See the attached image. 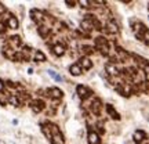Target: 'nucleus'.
<instances>
[{"label":"nucleus","instance_id":"ddd939ff","mask_svg":"<svg viewBox=\"0 0 149 144\" xmlns=\"http://www.w3.org/2000/svg\"><path fill=\"white\" fill-rule=\"evenodd\" d=\"M145 137H146V134H145V132H142V130H135V132H134V140H135L137 143L144 141Z\"/></svg>","mask_w":149,"mask_h":144},{"label":"nucleus","instance_id":"a211bd4d","mask_svg":"<svg viewBox=\"0 0 149 144\" xmlns=\"http://www.w3.org/2000/svg\"><path fill=\"white\" fill-rule=\"evenodd\" d=\"M80 67H83L84 70H90L91 67H93V63L90 61V58H87V57H83V58L80 60Z\"/></svg>","mask_w":149,"mask_h":144},{"label":"nucleus","instance_id":"4468645a","mask_svg":"<svg viewBox=\"0 0 149 144\" xmlns=\"http://www.w3.org/2000/svg\"><path fill=\"white\" fill-rule=\"evenodd\" d=\"M8 43L13 46V48H18L19 46H21V37L19 36H13V37H10Z\"/></svg>","mask_w":149,"mask_h":144},{"label":"nucleus","instance_id":"f03ea898","mask_svg":"<svg viewBox=\"0 0 149 144\" xmlns=\"http://www.w3.org/2000/svg\"><path fill=\"white\" fill-rule=\"evenodd\" d=\"M134 58L137 60V63L139 65V70L142 71L144 74H149V61L148 60L142 58V57H139V55H134Z\"/></svg>","mask_w":149,"mask_h":144},{"label":"nucleus","instance_id":"5701e85b","mask_svg":"<svg viewBox=\"0 0 149 144\" xmlns=\"http://www.w3.org/2000/svg\"><path fill=\"white\" fill-rule=\"evenodd\" d=\"M35 60L43 63V61H46V55H44V53H42V51H36V54H35Z\"/></svg>","mask_w":149,"mask_h":144},{"label":"nucleus","instance_id":"7c9ffc66","mask_svg":"<svg viewBox=\"0 0 149 144\" xmlns=\"http://www.w3.org/2000/svg\"><path fill=\"white\" fill-rule=\"evenodd\" d=\"M4 11H6V7H4L3 4H1V3H0V14H3Z\"/></svg>","mask_w":149,"mask_h":144},{"label":"nucleus","instance_id":"a878e982","mask_svg":"<svg viewBox=\"0 0 149 144\" xmlns=\"http://www.w3.org/2000/svg\"><path fill=\"white\" fill-rule=\"evenodd\" d=\"M8 103H10L11 105H14V107H18V105H19V101H18V98H17L15 96L8 97Z\"/></svg>","mask_w":149,"mask_h":144},{"label":"nucleus","instance_id":"c85d7f7f","mask_svg":"<svg viewBox=\"0 0 149 144\" xmlns=\"http://www.w3.org/2000/svg\"><path fill=\"white\" fill-rule=\"evenodd\" d=\"M65 3L69 6V7H74V4H76V1H70V0H66Z\"/></svg>","mask_w":149,"mask_h":144},{"label":"nucleus","instance_id":"c756f323","mask_svg":"<svg viewBox=\"0 0 149 144\" xmlns=\"http://www.w3.org/2000/svg\"><path fill=\"white\" fill-rule=\"evenodd\" d=\"M6 32V28H4V24L0 22V33H4Z\"/></svg>","mask_w":149,"mask_h":144},{"label":"nucleus","instance_id":"6e6552de","mask_svg":"<svg viewBox=\"0 0 149 144\" xmlns=\"http://www.w3.org/2000/svg\"><path fill=\"white\" fill-rule=\"evenodd\" d=\"M107 112L109 114V117H111L112 119H115V121H119V119H120V115L117 114V111L112 107L111 104H107Z\"/></svg>","mask_w":149,"mask_h":144},{"label":"nucleus","instance_id":"4be33fe9","mask_svg":"<svg viewBox=\"0 0 149 144\" xmlns=\"http://www.w3.org/2000/svg\"><path fill=\"white\" fill-rule=\"evenodd\" d=\"M47 72H48V75H50L51 78H54V79L57 80V82H61V80H62V78H61V76H59V75L57 74V72H55V71H53V70H48Z\"/></svg>","mask_w":149,"mask_h":144},{"label":"nucleus","instance_id":"2eb2a0df","mask_svg":"<svg viewBox=\"0 0 149 144\" xmlns=\"http://www.w3.org/2000/svg\"><path fill=\"white\" fill-rule=\"evenodd\" d=\"M48 93H50V96L53 97V98H61V97H62V94H64V93L59 90L58 87H53V89H50V90H48Z\"/></svg>","mask_w":149,"mask_h":144},{"label":"nucleus","instance_id":"1a4fd4ad","mask_svg":"<svg viewBox=\"0 0 149 144\" xmlns=\"http://www.w3.org/2000/svg\"><path fill=\"white\" fill-rule=\"evenodd\" d=\"M116 54H117V60H122V61L127 60V58H128V55H130V54H128L127 51L124 50V48L119 47V46L116 47Z\"/></svg>","mask_w":149,"mask_h":144},{"label":"nucleus","instance_id":"9b49d317","mask_svg":"<svg viewBox=\"0 0 149 144\" xmlns=\"http://www.w3.org/2000/svg\"><path fill=\"white\" fill-rule=\"evenodd\" d=\"M7 25H8V28H11V29H18V20H17L14 15H10L8 17V20H7Z\"/></svg>","mask_w":149,"mask_h":144},{"label":"nucleus","instance_id":"bb28decb","mask_svg":"<svg viewBox=\"0 0 149 144\" xmlns=\"http://www.w3.org/2000/svg\"><path fill=\"white\" fill-rule=\"evenodd\" d=\"M142 40H144V43L146 44V46H149V29H146L144 33V36H142Z\"/></svg>","mask_w":149,"mask_h":144},{"label":"nucleus","instance_id":"6ab92c4d","mask_svg":"<svg viewBox=\"0 0 149 144\" xmlns=\"http://www.w3.org/2000/svg\"><path fill=\"white\" fill-rule=\"evenodd\" d=\"M43 108H44V103L40 101V100H37V101H35V103L32 104V110H33L35 112H40Z\"/></svg>","mask_w":149,"mask_h":144},{"label":"nucleus","instance_id":"f3484780","mask_svg":"<svg viewBox=\"0 0 149 144\" xmlns=\"http://www.w3.org/2000/svg\"><path fill=\"white\" fill-rule=\"evenodd\" d=\"M31 15H32V20L36 22H42L43 20V14L39 10H32L31 11Z\"/></svg>","mask_w":149,"mask_h":144},{"label":"nucleus","instance_id":"9d476101","mask_svg":"<svg viewBox=\"0 0 149 144\" xmlns=\"http://www.w3.org/2000/svg\"><path fill=\"white\" fill-rule=\"evenodd\" d=\"M69 72H70V75H73V76H79V75H81L83 70H81L80 64H73L69 67Z\"/></svg>","mask_w":149,"mask_h":144},{"label":"nucleus","instance_id":"423d86ee","mask_svg":"<svg viewBox=\"0 0 149 144\" xmlns=\"http://www.w3.org/2000/svg\"><path fill=\"white\" fill-rule=\"evenodd\" d=\"M105 31H107V33L115 35V33H117V31H119V28H117V25L115 24V21H109V22H107V27H105Z\"/></svg>","mask_w":149,"mask_h":144},{"label":"nucleus","instance_id":"0eeeda50","mask_svg":"<svg viewBox=\"0 0 149 144\" xmlns=\"http://www.w3.org/2000/svg\"><path fill=\"white\" fill-rule=\"evenodd\" d=\"M87 139H88V144H100V143H101V139H100L98 133L93 132V130H91L90 133H88Z\"/></svg>","mask_w":149,"mask_h":144},{"label":"nucleus","instance_id":"aec40b11","mask_svg":"<svg viewBox=\"0 0 149 144\" xmlns=\"http://www.w3.org/2000/svg\"><path fill=\"white\" fill-rule=\"evenodd\" d=\"M105 70H107V72L109 75H117V74H119V71L116 70L115 64H112V63H111V64H107V65H105Z\"/></svg>","mask_w":149,"mask_h":144},{"label":"nucleus","instance_id":"39448f33","mask_svg":"<svg viewBox=\"0 0 149 144\" xmlns=\"http://www.w3.org/2000/svg\"><path fill=\"white\" fill-rule=\"evenodd\" d=\"M101 108H102V104L98 98H94L93 103H91V111L94 112L95 115H100L101 114Z\"/></svg>","mask_w":149,"mask_h":144},{"label":"nucleus","instance_id":"f257e3e1","mask_svg":"<svg viewBox=\"0 0 149 144\" xmlns=\"http://www.w3.org/2000/svg\"><path fill=\"white\" fill-rule=\"evenodd\" d=\"M146 29H148V28L145 27L142 22H137V24L133 25V32H134V35L137 36V39H139V40H142V36H144V33Z\"/></svg>","mask_w":149,"mask_h":144},{"label":"nucleus","instance_id":"20e7f679","mask_svg":"<svg viewBox=\"0 0 149 144\" xmlns=\"http://www.w3.org/2000/svg\"><path fill=\"white\" fill-rule=\"evenodd\" d=\"M76 93L79 94V97H81V98H87V97L91 94V91L87 89V87H84L83 85H79L77 87H76Z\"/></svg>","mask_w":149,"mask_h":144},{"label":"nucleus","instance_id":"412c9836","mask_svg":"<svg viewBox=\"0 0 149 144\" xmlns=\"http://www.w3.org/2000/svg\"><path fill=\"white\" fill-rule=\"evenodd\" d=\"M94 21V20H93ZM93 21H87V20H84V21H81V29L83 31H91L93 29Z\"/></svg>","mask_w":149,"mask_h":144},{"label":"nucleus","instance_id":"b1692460","mask_svg":"<svg viewBox=\"0 0 149 144\" xmlns=\"http://www.w3.org/2000/svg\"><path fill=\"white\" fill-rule=\"evenodd\" d=\"M39 33H40L43 37H47V35L50 33V28H47V27H40V28H39Z\"/></svg>","mask_w":149,"mask_h":144},{"label":"nucleus","instance_id":"f8f14e48","mask_svg":"<svg viewBox=\"0 0 149 144\" xmlns=\"http://www.w3.org/2000/svg\"><path fill=\"white\" fill-rule=\"evenodd\" d=\"M53 51H54V54H55V55L61 57V55L65 53V47L62 46V44H61V43H57V44H54Z\"/></svg>","mask_w":149,"mask_h":144},{"label":"nucleus","instance_id":"2f4dec72","mask_svg":"<svg viewBox=\"0 0 149 144\" xmlns=\"http://www.w3.org/2000/svg\"><path fill=\"white\" fill-rule=\"evenodd\" d=\"M3 87H4V83H3V82H1V80H0V91L3 90Z\"/></svg>","mask_w":149,"mask_h":144},{"label":"nucleus","instance_id":"7ed1b4c3","mask_svg":"<svg viewBox=\"0 0 149 144\" xmlns=\"http://www.w3.org/2000/svg\"><path fill=\"white\" fill-rule=\"evenodd\" d=\"M117 91L120 94H123V96L128 97L131 94V91H133V87H131V85H128V83H120L119 87H117Z\"/></svg>","mask_w":149,"mask_h":144},{"label":"nucleus","instance_id":"dca6fc26","mask_svg":"<svg viewBox=\"0 0 149 144\" xmlns=\"http://www.w3.org/2000/svg\"><path fill=\"white\" fill-rule=\"evenodd\" d=\"M51 143H53V144H64V143H65L64 136H62L61 133L53 134V137H51Z\"/></svg>","mask_w":149,"mask_h":144},{"label":"nucleus","instance_id":"cd10ccee","mask_svg":"<svg viewBox=\"0 0 149 144\" xmlns=\"http://www.w3.org/2000/svg\"><path fill=\"white\" fill-rule=\"evenodd\" d=\"M79 3L83 6V7H86V8H88V7H90V4H93V1H87V0H80Z\"/></svg>","mask_w":149,"mask_h":144},{"label":"nucleus","instance_id":"393cba45","mask_svg":"<svg viewBox=\"0 0 149 144\" xmlns=\"http://www.w3.org/2000/svg\"><path fill=\"white\" fill-rule=\"evenodd\" d=\"M81 51L88 55V54H93V53H94V47H91V46H83V47H81Z\"/></svg>","mask_w":149,"mask_h":144}]
</instances>
